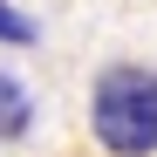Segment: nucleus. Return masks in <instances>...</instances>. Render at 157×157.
I'll return each mask as SVG.
<instances>
[{"instance_id": "1", "label": "nucleus", "mask_w": 157, "mask_h": 157, "mask_svg": "<svg viewBox=\"0 0 157 157\" xmlns=\"http://www.w3.org/2000/svg\"><path fill=\"white\" fill-rule=\"evenodd\" d=\"M89 130L109 157H150L157 150V68L116 62L89 89Z\"/></svg>"}, {"instance_id": "2", "label": "nucleus", "mask_w": 157, "mask_h": 157, "mask_svg": "<svg viewBox=\"0 0 157 157\" xmlns=\"http://www.w3.org/2000/svg\"><path fill=\"white\" fill-rule=\"evenodd\" d=\"M28 130H34V96H28L21 75L0 68V144H21Z\"/></svg>"}, {"instance_id": "3", "label": "nucleus", "mask_w": 157, "mask_h": 157, "mask_svg": "<svg viewBox=\"0 0 157 157\" xmlns=\"http://www.w3.org/2000/svg\"><path fill=\"white\" fill-rule=\"evenodd\" d=\"M0 41H7V48H28L34 41V21L21 14V7H7V0H0Z\"/></svg>"}]
</instances>
